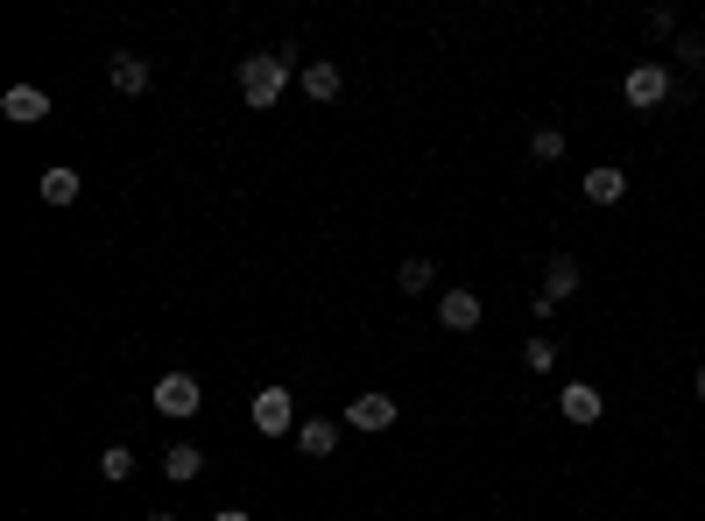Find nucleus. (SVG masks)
I'll list each match as a JSON object with an SVG mask.
<instances>
[{"label":"nucleus","instance_id":"f3484780","mask_svg":"<svg viewBox=\"0 0 705 521\" xmlns=\"http://www.w3.org/2000/svg\"><path fill=\"white\" fill-rule=\"evenodd\" d=\"M100 472L113 479V487H127V479H135V451H127V444H106V451H100Z\"/></svg>","mask_w":705,"mask_h":521},{"label":"nucleus","instance_id":"2eb2a0df","mask_svg":"<svg viewBox=\"0 0 705 521\" xmlns=\"http://www.w3.org/2000/svg\"><path fill=\"white\" fill-rule=\"evenodd\" d=\"M163 472L177 479V487H190V479L205 472V451H198V444H169V451H163Z\"/></svg>","mask_w":705,"mask_h":521},{"label":"nucleus","instance_id":"39448f33","mask_svg":"<svg viewBox=\"0 0 705 521\" xmlns=\"http://www.w3.org/2000/svg\"><path fill=\"white\" fill-rule=\"evenodd\" d=\"M480 296H473V289H437V324H445V332H480Z\"/></svg>","mask_w":705,"mask_h":521},{"label":"nucleus","instance_id":"aec40b11","mask_svg":"<svg viewBox=\"0 0 705 521\" xmlns=\"http://www.w3.org/2000/svg\"><path fill=\"white\" fill-rule=\"evenodd\" d=\"M642 29H650V35H677V8H650V14H642Z\"/></svg>","mask_w":705,"mask_h":521},{"label":"nucleus","instance_id":"f03ea898","mask_svg":"<svg viewBox=\"0 0 705 521\" xmlns=\"http://www.w3.org/2000/svg\"><path fill=\"white\" fill-rule=\"evenodd\" d=\"M247 416H255V430H261V437H297V423H303L290 388H261L255 402H247Z\"/></svg>","mask_w":705,"mask_h":521},{"label":"nucleus","instance_id":"a211bd4d","mask_svg":"<svg viewBox=\"0 0 705 521\" xmlns=\"http://www.w3.org/2000/svg\"><path fill=\"white\" fill-rule=\"evenodd\" d=\"M529 156H537V163H564V127H537V134H529Z\"/></svg>","mask_w":705,"mask_h":521},{"label":"nucleus","instance_id":"4be33fe9","mask_svg":"<svg viewBox=\"0 0 705 521\" xmlns=\"http://www.w3.org/2000/svg\"><path fill=\"white\" fill-rule=\"evenodd\" d=\"M212 521H255V514H247V508H219Z\"/></svg>","mask_w":705,"mask_h":521},{"label":"nucleus","instance_id":"9b49d317","mask_svg":"<svg viewBox=\"0 0 705 521\" xmlns=\"http://www.w3.org/2000/svg\"><path fill=\"white\" fill-rule=\"evenodd\" d=\"M621 198H628V169H614V163L585 169V205H621Z\"/></svg>","mask_w":705,"mask_h":521},{"label":"nucleus","instance_id":"423d86ee","mask_svg":"<svg viewBox=\"0 0 705 521\" xmlns=\"http://www.w3.org/2000/svg\"><path fill=\"white\" fill-rule=\"evenodd\" d=\"M0 113H8L14 127H35V121H50V92L43 85H8L0 92Z\"/></svg>","mask_w":705,"mask_h":521},{"label":"nucleus","instance_id":"5701e85b","mask_svg":"<svg viewBox=\"0 0 705 521\" xmlns=\"http://www.w3.org/2000/svg\"><path fill=\"white\" fill-rule=\"evenodd\" d=\"M692 395H698V402H705V366H698V374H692Z\"/></svg>","mask_w":705,"mask_h":521},{"label":"nucleus","instance_id":"f257e3e1","mask_svg":"<svg viewBox=\"0 0 705 521\" xmlns=\"http://www.w3.org/2000/svg\"><path fill=\"white\" fill-rule=\"evenodd\" d=\"M290 71H297V56H282V50L240 56V100H247V113H276L282 92H290Z\"/></svg>","mask_w":705,"mask_h":521},{"label":"nucleus","instance_id":"b1692460","mask_svg":"<svg viewBox=\"0 0 705 521\" xmlns=\"http://www.w3.org/2000/svg\"><path fill=\"white\" fill-rule=\"evenodd\" d=\"M148 521H177V514H169V508H148Z\"/></svg>","mask_w":705,"mask_h":521},{"label":"nucleus","instance_id":"1a4fd4ad","mask_svg":"<svg viewBox=\"0 0 705 521\" xmlns=\"http://www.w3.org/2000/svg\"><path fill=\"white\" fill-rule=\"evenodd\" d=\"M297 85L311 92L318 106H332L339 92H346V79H339V64H332V56H318V64H303V71H297Z\"/></svg>","mask_w":705,"mask_h":521},{"label":"nucleus","instance_id":"20e7f679","mask_svg":"<svg viewBox=\"0 0 705 521\" xmlns=\"http://www.w3.org/2000/svg\"><path fill=\"white\" fill-rule=\"evenodd\" d=\"M395 416H403V402H395V395H353L346 402V430H395Z\"/></svg>","mask_w":705,"mask_h":521},{"label":"nucleus","instance_id":"4468645a","mask_svg":"<svg viewBox=\"0 0 705 521\" xmlns=\"http://www.w3.org/2000/svg\"><path fill=\"white\" fill-rule=\"evenodd\" d=\"M113 92H121V100H142V92H148V64H142V56H113Z\"/></svg>","mask_w":705,"mask_h":521},{"label":"nucleus","instance_id":"7ed1b4c3","mask_svg":"<svg viewBox=\"0 0 705 521\" xmlns=\"http://www.w3.org/2000/svg\"><path fill=\"white\" fill-rule=\"evenodd\" d=\"M621 92H628V106H635V113H656V106L677 92V79H671V64H635Z\"/></svg>","mask_w":705,"mask_h":521},{"label":"nucleus","instance_id":"dca6fc26","mask_svg":"<svg viewBox=\"0 0 705 521\" xmlns=\"http://www.w3.org/2000/svg\"><path fill=\"white\" fill-rule=\"evenodd\" d=\"M79 169H43V205H56V211H64V205H79Z\"/></svg>","mask_w":705,"mask_h":521},{"label":"nucleus","instance_id":"ddd939ff","mask_svg":"<svg viewBox=\"0 0 705 521\" xmlns=\"http://www.w3.org/2000/svg\"><path fill=\"white\" fill-rule=\"evenodd\" d=\"M395 289H403V296H431V289H437V261L431 254H409L403 268H395Z\"/></svg>","mask_w":705,"mask_h":521},{"label":"nucleus","instance_id":"6ab92c4d","mask_svg":"<svg viewBox=\"0 0 705 521\" xmlns=\"http://www.w3.org/2000/svg\"><path fill=\"white\" fill-rule=\"evenodd\" d=\"M522 366H529V374H550V366H558V338H529L522 345Z\"/></svg>","mask_w":705,"mask_h":521},{"label":"nucleus","instance_id":"6e6552de","mask_svg":"<svg viewBox=\"0 0 705 521\" xmlns=\"http://www.w3.org/2000/svg\"><path fill=\"white\" fill-rule=\"evenodd\" d=\"M558 409H564L571 423H600V416H606V395L593 388V381H564V395H558Z\"/></svg>","mask_w":705,"mask_h":521},{"label":"nucleus","instance_id":"f8f14e48","mask_svg":"<svg viewBox=\"0 0 705 521\" xmlns=\"http://www.w3.org/2000/svg\"><path fill=\"white\" fill-rule=\"evenodd\" d=\"M543 296H550V303L579 296V261H571V254H550V261H543Z\"/></svg>","mask_w":705,"mask_h":521},{"label":"nucleus","instance_id":"0eeeda50","mask_svg":"<svg viewBox=\"0 0 705 521\" xmlns=\"http://www.w3.org/2000/svg\"><path fill=\"white\" fill-rule=\"evenodd\" d=\"M198 402L205 395H198V381H190V374H163L156 381V409L163 416H198Z\"/></svg>","mask_w":705,"mask_h":521},{"label":"nucleus","instance_id":"9d476101","mask_svg":"<svg viewBox=\"0 0 705 521\" xmlns=\"http://www.w3.org/2000/svg\"><path fill=\"white\" fill-rule=\"evenodd\" d=\"M297 451H303V458H332V451H339V423H332V416H303V423H297Z\"/></svg>","mask_w":705,"mask_h":521},{"label":"nucleus","instance_id":"412c9836","mask_svg":"<svg viewBox=\"0 0 705 521\" xmlns=\"http://www.w3.org/2000/svg\"><path fill=\"white\" fill-rule=\"evenodd\" d=\"M677 56H684V64H705V35H698V29L677 35Z\"/></svg>","mask_w":705,"mask_h":521}]
</instances>
